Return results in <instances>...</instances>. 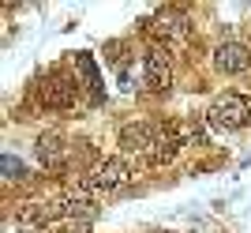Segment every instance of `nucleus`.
<instances>
[{
  "instance_id": "nucleus-1",
  "label": "nucleus",
  "mask_w": 251,
  "mask_h": 233,
  "mask_svg": "<svg viewBox=\"0 0 251 233\" xmlns=\"http://www.w3.org/2000/svg\"><path fill=\"white\" fill-rule=\"evenodd\" d=\"M248 120H251V102L240 94H221L206 109V124L218 132H240V128H248Z\"/></svg>"
},
{
  "instance_id": "nucleus-2",
  "label": "nucleus",
  "mask_w": 251,
  "mask_h": 233,
  "mask_svg": "<svg viewBox=\"0 0 251 233\" xmlns=\"http://www.w3.org/2000/svg\"><path fill=\"white\" fill-rule=\"evenodd\" d=\"M131 180V162L127 158H105L90 177L79 184V192H116Z\"/></svg>"
},
{
  "instance_id": "nucleus-3",
  "label": "nucleus",
  "mask_w": 251,
  "mask_h": 233,
  "mask_svg": "<svg viewBox=\"0 0 251 233\" xmlns=\"http://www.w3.org/2000/svg\"><path fill=\"white\" fill-rule=\"evenodd\" d=\"M161 147V128L147 124V120H135L120 132V150L124 154H154Z\"/></svg>"
},
{
  "instance_id": "nucleus-4",
  "label": "nucleus",
  "mask_w": 251,
  "mask_h": 233,
  "mask_svg": "<svg viewBox=\"0 0 251 233\" xmlns=\"http://www.w3.org/2000/svg\"><path fill=\"white\" fill-rule=\"evenodd\" d=\"M75 98H79V83H75L72 75H49L45 79V87H42V102L49 109H68V106H75Z\"/></svg>"
},
{
  "instance_id": "nucleus-5",
  "label": "nucleus",
  "mask_w": 251,
  "mask_h": 233,
  "mask_svg": "<svg viewBox=\"0 0 251 233\" xmlns=\"http://www.w3.org/2000/svg\"><path fill=\"white\" fill-rule=\"evenodd\" d=\"M64 214H72V200L26 203V207L19 211V222H23V226H38V230H45V226H52L56 218H64Z\"/></svg>"
},
{
  "instance_id": "nucleus-6",
  "label": "nucleus",
  "mask_w": 251,
  "mask_h": 233,
  "mask_svg": "<svg viewBox=\"0 0 251 233\" xmlns=\"http://www.w3.org/2000/svg\"><path fill=\"white\" fill-rule=\"evenodd\" d=\"M214 68L225 75H240L251 68V49L240 42H221L218 49H214Z\"/></svg>"
},
{
  "instance_id": "nucleus-7",
  "label": "nucleus",
  "mask_w": 251,
  "mask_h": 233,
  "mask_svg": "<svg viewBox=\"0 0 251 233\" xmlns=\"http://www.w3.org/2000/svg\"><path fill=\"white\" fill-rule=\"evenodd\" d=\"M68 158H72V147L64 143L56 132H45V136H38V162H42L45 170L60 173L64 166H68Z\"/></svg>"
},
{
  "instance_id": "nucleus-8",
  "label": "nucleus",
  "mask_w": 251,
  "mask_h": 233,
  "mask_svg": "<svg viewBox=\"0 0 251 233\" xmlns=\"http://www.w3.org/2000/svg\"><path fill=\"white\" fill-rule=\"evenodd\" d=\"M147 87L154 94H165L173 87V68H169V57L161 49H150L147 53Z\"/></svg>"
},
{
  "instance_id": "nucleus-9",
  "label": "nucleus",
  "mask_w": 251,
  "mask_h": 233,
  "mask_svg": "<svg viewBox=\"0 0 251 233\" xmlns=\"http://www.w3.org/2000/svg\"><path fill=\"white\" fill-rule=\"evenodd\" d=\"M184 27H188V23L180 19L176 11H157L154 19H150V34H154V38H165V45L184 38Z\"/></svg>"
},
{
  "instance_id": "nucleus-10",
  "label": "nucleus",
  "mask_w": 251,
  "mask_h": 233,
  "mask_svg": "<svg viewBox=\"0 0 251 233\" xmlns=\"http://www.w3.org/2000/svg\"><path fill=\"white\" fill-rule=\"evenodd\" d=\"M75 68L83 72V79H86V87H90L94 102H101V75H98V64L90 60V53H75Z\"/></svg>"
},
{
  "instance_id": "nucleus-11",
  "label": "nucleus",
  "mask_w": 251,
  "mask_h": 233,
  "mask_svg": "<svg viewBox=\"0 0 251 233\" xmlns=\"http://www.w3.org/2000/svg\"><path fill=\"white\" fill-rule=\"evenodd\" d=\"M0 170H4V180H19L23 177V162L11 158V154H4V158H0Z\"/></svg>"
},
{
  "instance_id": "nucleus-12",
  "label": "nucleus",
  "mask_w": 251,
  "mask_h": 233,
  "mask_svg": "<svg viewBox=\"0 0 251 233\" xmlns=\"http://www.w3.org/2000/svg\"><path fill=\"white\" fill-rule=\"evenodd\" d=\"M52 233H90V230H86V222H79V226H60V230H52Z\"/></svg>"
}]
</instances>
